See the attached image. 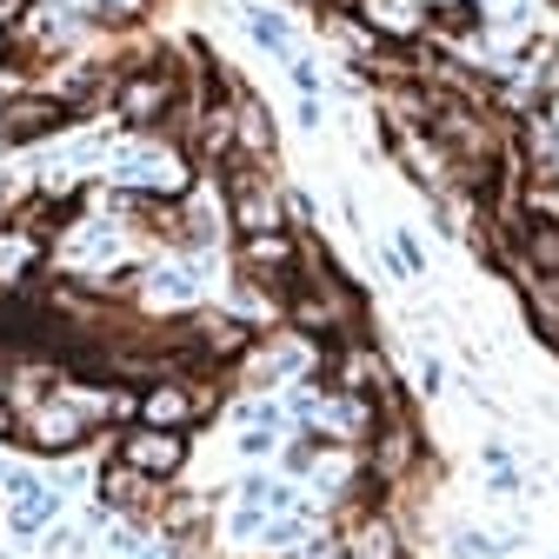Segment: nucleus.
<instances>
[{
    "mask_svg": "<svg viewBox=\"0 0 559 559\" xmlns=\"http://www.w3.org/2000/svg\"><path fill=\"white\" fill-rule=\"evenodd\" d=\"M87 433H94V413L74 406V400H47V406H34V419L21 427V440L40 447V453H74Z\"/></svg>",
    "mask_w": 559,
    "mask_h": 559,
    "instance_id": "1",
    "label": "nucleus"
},
{
    "mask_svg": "<svg viewBox=\"0 0 559 559\" xmlns=\"http://www.w3.org/2000/svg\"><path fill=\"white\" fill-rule=\"evenodd\" d=\"M74 114H67L60 94H14V100H0V147H27V140L67 127Z\"/></svg>",
    "mask_w": 559,
    "mask_h": 559,
    "instance_id": "2",
    "label": "nucleus"
},
{
    "mask_svg": "<svg viewBox=\"0 0 559 559\" xmlns=\"http://www.w3.org/2000/svg\"><path fill=\"white\" fill-rule=\"evenodd\" d=\"M114 100H120V120H133V127H167L180 114V81L174 74H127Z\"/></svg>",
    "mask_w": 559,
    "mask_h": 559,
    "instance_id": "3",
    "label": "nucleus"
},
{
    "mask_svg": "<svg viewBox=\"0 0 559 559\" xmlns=\"http://www.w3.org/2000/svg\"><path fill=\"white\" fill-rule=\"evenodd\" d=\"M120 460L133 466V473H147V479H174L180 466H187V433H174V427H133L127 440H120Z\"/></svg>",
    "mask_w": 559,
    "mask_h": 559,
    "instance_id": "4",
    "label": "nucleus"
},
{
    "mask_svg": "<svg viewBox=\"0 0 559 559\" xmlns=\"http://www.w3.org/2000/svg\"><path fill=\"white\" fill-rule=\"evenodd\" d=\"M234 147L247 154V160H273V147H280V140H273V114H266V100L260 94H234Z\"/></svg>",
    "mask_w": 559,
    "mask_h": 559,
    "instance_id": "5",
    "label": "nucleus"
},
{
    "mask_svg": "<svg viewBox=\"0 0 559 559\" xmlns=\"http://www.w3.org/2000/svg\"><path fill=\"white\" fill-rule=\"evenodd\" d=\"M100 500H107L114 513H147V507L160 500V479H147V473H133L127 460H114V466L100 473Z\"/></svg>",
    "mask_w": 559,
    "mask_h": 559,
    "instance_id": "6",
    "label": "nucleus"
},
{
    "mask_svg": "<svg viewBox=\"0 0 559 559\" xmlns=\"http://www.w3.org/2000/svg\"><path fill=\"white\" fill-rule=\"evenodd\" d=\"M187 419H200V406H193V386H180V380H160V386H147L140 393V427H187Z\"/></svg>",
    "mask_w": 559,
    "mask_h": 559,
    "instance_id": "7",
    "label": "nucleus"
},
{
    "mask_svg": "<svg viewBox=\"0 0 559 559\" xmlns=\"http://www.w3.org/2000/svg\"><path fill=\"white\" fill-rule=\"evenodd\" d=\"M53 513H60V493H53V486H27V493H14V507H8V526H14L21 539H34V533L53 526Z\"/></svg>",
    "mask_w": 559,
    "mask_h": 559,
    "instance_id": "8",
    "label": "nucleus"
},
{
    "mask_svg": "<svg viewBox=\"0 0 559 559\" xmlns=\"http://www.w3.org/2000/svg\"><path fill=\"white\" fill-rule=\"evenodd\" d=\"M427 27L447 34V40H473V34H479V0H433V8H427Z\"/></svg>",
    "mask_w": 559,
    "mask_h": 559,
    "instance_id": "9",
    "label": "nucleus"
},
{
    "mask_svg": "<svg viewBox=\"0 0 559 559\" xmlns=\"http://www.w3.org/2000/svg\"><path fill=\"white\" fill-rule=\"evenodd\" d=\"M147 294H154V300H167V307H180V300H193V294H200V260H187V266H160V273H147Z\"/></svg>",
    "mask_w": 559,
    "mask_h": 559,
    "instance_id": "10",
    "label": "nucleus"
},
{
    "mask_svg": "<svg viewBox=\"0 0 559 559\" xmlns=\"http://www.w3.org/2000/svg\"><path fill=\"white\" fill-rule=\"evenodd\" d=\"M247 34H253L266 53L294 60V27H287V14H273V8H247Z\"/></svg>",
    "mask_w": 559,
    "mask_h": 559,
    "instance_id": "11",
    "label": "nucleus"
},
{
    "mask_svg": "<svg viewBox=\"0 0 559 559\" xmlns=\"http://www.w3.org/2000/svg\"><path fill=\"white\" fill-rule=\"evenodd\" d=\"M240 507H253V513H266V507H294V493H287V486H280V479H247L240 486Z\"/></svg>",
    "mask_w": 559,
    "mask_h": 559,
    "instance_id": "12",
    "label": "nucleus"
},
{
    "mask_svg": "<svg viewBox=\"0 0 559 559\" xmlns=\"http://www.w3.org/2000/svg\"><path fill=\"white\" fill-rule=\"evenodd\" d=\"M486 486H493V493H520V466H513L507 447H486Z\"/></svg>",
    "mask_w": 559,
    "mask_h": 559,
    "instance_id": "13",
    "label": "nucleus"
},
{
    "mask_svg": "<svg viewBox=\"0 0 559 559\" xmlns=\"http://www.w3.org/2000/svg\"><path fill=\"white\" fill-rule=\"evenodd\" d=\"M447 546H453V559H500V552H507L500 539H486V533H466V526H460Z\"/></svg>",
    "mask_w": 559,
    "mask_h": 559,
    "instance_id": "14",
    "label": "nucleus"
},
{
    "mask_svg": "<svg viewBox=\"0 0 559 559\" xmlns=\"http://www.w3.org/2000/svg\"><path fill=\"white\" fill-rule=\"evenodd\" d=\"M393 273H427V247H419L406 227L393 234Z\"/></svg>",
    "mask_w": 559,
    "mask_h": 559,
    "instance_id": "15",
    "label": "nucleus"
},
{
    "mask_svg": "<svg viewBox=\"0 0 559 559\" xmlns=\"http://www.w3.org/2000/svg\"><path fill=\"white\" fill-rule=\"evenodd\" d=\"M294 539H307V513H280L266 526V546H294Z\"/></svg>",
    "mask_w": 559,
    "mask_h": 559,
    "instance_id": "16",
    "label": "nucleus"
},
{
    "mask_svg": "<svg viewBox=\"0 0 559 559\" xmlns=\"http://www.w3.org/2000/svg\"><path fill=\"white\" fill-rule=\"evenodd\" d=\"M287 67H294V87H300L307 100H320V67H313V60H300V53H294Z\"/></svg>",
    "mask_w": 559,
    "mask_h": 559,
    "instance_id": "17",
    "label": "nucleus"
},
{
    "mask_svg": "<svg viewBox=\"0 0 559 559\" xmlns=\"http://www.w3.org/2000/svg\"><path fill=\"white\" fill-rule=\"evenodd\" d=\"M87 14L94 21H127V14H140V0H87Z\"/></svg>",
    "mask_w": 559,
    "mask_h": 559,
    "instance_id": "18",
    "label": "nucleus"
},
{
    "mask_svg": "<svg viewBox=\"0 0 559 559\" xmlns=\"http://www.w3.org/2000/svg\"><path fill=\"white\" fill-rule=\"evenodd\" d=\"M240 453H247V460L273 453V427H247V433H240Z\"/></svg>",
    "mask_w": 559,
    "mask_h": 559,
    "instance_id": "19",
    "label": "nucleus"
},
{
    "mask_svg": "<svg viewBox=\"0 0 559 559\" xmlns=\"http://www.w3.org/2000/svg\"><path fill=\"white\" fill-rule=\"evenodd\" d=\"M27 8H34V0H0V27H21Z\"/></svg>",
    "mask_w": 559,
    "mask_h": 559,
    "instance_id": "20",
    "label": "nucleus"
},
{
    "mask_svg": "<svg viewBox=\"0 0 559 559\" xmlns=\"http://www.w3.org/2000/svg\"><path fill=\"white\" fill-rule=\"evenodd\" d=\"M0 559H8V552H0Z\"/></svg>",
    "mask_w": 559,
    "mask_h": 559,
    "instance_id": "21",
    "label": "nucleus"
}]
</instances>
